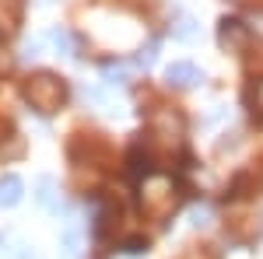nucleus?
I'll list each match as a JSON object with an SVG mask.
<instances>
[{"label": "nucleus", "instance_id": "obj_8", "mask_svg": "<svg viewBox=\"0 0 263 259\" xmlns=\"http://www.w3.org/2000/svg\"><path fill=\"white\" fill-rule=\"evenodd\" d=\"M39 189H42V193H39V203H42V207H49V210H57V196H53V179H42V182H39Z\"/></svg>", "mask_w": 263, "mask_h": 259}, {"label": "nucleus", "instance_id": "obj_7", "mask_svg": "<svg viewBox=\"0 0 263 259\" xmlns=\"http://www.w3.org/2000/svg\"><path fill=\"white\" fill-rule=\"evenodd\" d=\"M63 245H67V256L78 259V252H81V228H78V224H70V228H67V235H63Z\"/></svg>", "mask_w": 263, "mask_h": 259}, {"label": "nucleus", "instance_id": "obj_3", "mask_svg": "<svg viewBox=\"0 0 263 259\" xmlns=\"http://www.w3.org/2000/svg\"><path fill=\"white\" fill-rule=\"evenodd\" d=\"M218 39H221V46L228 53H246V49L253 46V32H249L239 18H224L221 28H218Z\"/></svg>", "mask_w": 263, "mask_h": 259}, {"label": "nucleus", "instance_id": "obj_6", "mask_svg": "<svg viewBox=\"0 0 263 259\" xmlns=\"http://www.w3.org/2000/svg\"><path fill=\"white\" fill-rule=\"evenodd\" d=\"M18 200H21V179L18 175L0 179V207H14Z\"/></svg>", "mask_w": 263, "mask_h": 259}, {"label": "nucleus", "instance_id": "obj_9", "mask_svg": "<svg viewBox=\"0 0 263 259\" xmlns=\"http://www.w3.org/2000/svg\"><path fill=\"white\" fill-rule=\"evenodd\" d=\"M53 42H57V46H63V49L70 53V35H67L63 28H57V32H53Z\"/></svg>", "mask_w": 263, "mask_h": 259}, {"label": "nucleus", "instance_id": "obj_1", "mask_svg": "<svg viewBox=\"0 0 263 259\" xmlns=\"http://www.w3.org/2000/svg\"><path fill=\"white\" fill-rule=\"evenodd\" d=\"M25 98L32 102V109H39V112L49 116V112H57L67 102V81L49 74V70H39V74H32L25 81Z\"/></svg>", "mask_w": 263, "mask_h": 259}, {"label": "nucleus", "instance_id": "obj_5", "mask_svg": "<svg viewBox=\"0 0 263 259\" xmlns=\"http://www.w3.org/2000/svg\"><path fill=\"white\" fill-rule=\"evenodd\" d=\"M246 105L253 109V119L263 123V77H253L246 88Z\"/></svg>", "mask_w": 263, "mask_h": 259}, {"label": "nucleus", "instance_id": "obj_4", "mask_svg": "<svg viewBox=\"0 0 263 259\" xmlns=\"http://www.w3.org/2000/svg\"><path fill=\"white\" fill-rule=\"evenodd\" d=\"M165 77H168L172 88H197V84L203 81V74L193 67V63H172V67L165 70Z\"/></svg>", "mask_w": 263, "mask_h": 259}, {"label": "nucleus", "instance_id": "obj_2", "mask_svg": "<svg viewBox=\"0 0 263 259\" xmlns=\"http://www.w3.org/2000/svg\"><path fill=\"white\" fill-rule=\"evenodd\" d=\"M182 193H176V182L168 179V175H147L141 182V207L144 214H151V217H168L176 207H179Z\"/></svg>", "mask_w": 263, "mask_h": 259}, {"label": "nucleus", "instance_id": "obj_10", "mask_svg": "<svg viewBox=\"0 0 263 259\" xmlns=\"http://www.w3.org/2000/svg\"><path fill=\"white\" fill-rule=\"evenodd\" d=\"M147 249V238H126V252H144Z\"/></svg>", "mask_w": 263, "mask_h": 259}]
</instances>
